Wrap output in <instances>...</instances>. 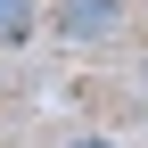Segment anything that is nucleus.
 I'll use <instances>...</instances> for the list:
<instances>
[{"label": "nucleus", "mask_w": 148, "mask_h": 148, "mask_svg": "<svg viewBox=\"0 0 148 148\" xmlns=\"http://www.w3.org/2000/svg\"><path fill=\"white\" fill-rule=\"evenodd\" d=\"M41 25L58 33L66 49H107V41H123L132 8H123V0H41Z\"/></svg>", "instance_id": "nucleus-1"}, {"label": "nucleus", "mask_w": 148, "mask_h": 148, "mask_svg": "<svg viewBox=\"0 0 148 148\" xmlns=\"http://www.w3.org/2000/svg\"><path fill=\"white\" fill-rule=\"evenodd\" d=\"M33 33H41V0H0V41L25 49Z\"/></svg>", "instance_id": "nucleus-2"}, {"label": "nucleus", "mask_w": 148, "mask_h": 148, "mask_svg": "<svg viewBox=\"0 0 148 148\" xmlns=\"http://www.w3.org/2000/svg\"><path fill=\"white\" fill-rule=\"evenodd\" d=\"M66 148H123V140H99V132H82V140H66Z\"/></svg>", "instance_id": "nucleus-3"}, {"label": "nucleus", "mask_w": 148, "mask_h": 148, "mask_svg": "<svg viewBox=\"0 0 148 148\" xmlns=\"http://www.w3.org/2000/svg\"><path fill=\"white\" fill-rule=\"evenodd\" d=\"M140 82H148V49H140Z\"/></svg>", "instance_id": "nucleus-4"}]
</instances>
